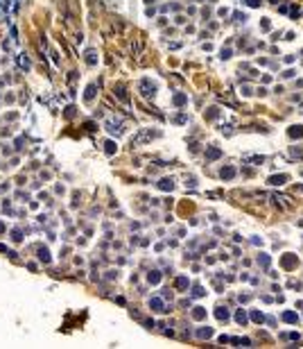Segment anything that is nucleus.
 I'll return each mask as SVG.
<instances>
[{
    "label": "nucleus",
    "mask_w": 303,
    "mask_h": 349,
    "mask_svg": "<svg viewBox=\"0 0 303 349\" xmlns=\"http://www.w3.org/2000/svg\"><path fill=\"white\" fill-rule=\"evenodd\" d=\"M238 322H240V324H244V322H247V315H244V311H242V308H240V311H238Z\"/></svg>",
    "instance_id": "10"
},
{
    "label": "nucleus",
    "mask_w": 303,
    "mask_h": 349,
    "mask_svg": "<svg viewBox=\"0 0 303 349\" xmlns=\"http://www.w3.org/2000/svg\"><path fill=\"white\" fill-rule=\"evenodd\" d=\"M159 279H161V274H159V272H149V281H152V283H156Z\"/></svg>",
    "instance_id": "12"
},
{
    "label": "nucleus",
    "mask_w": 303,
    "mask_h": 349,
    "mask_svg": "<svg viewBox=\"0 0 303 349\" xmlns=\"http://www.w3.org/2000/svg\"><path fill=\"white\" fill-rule=\"evenodd\" d=\"M199 336H201V338H208V336H213V331H211V329H201Z\"/></svg>",
    "instance_id": "14"
},
{
    "label": "nucleus",
    "mask_w": 303,
    "mask_h": 349,
    "mask_svg": "<svg viewBox=\"0 0 303 349\" xmlns=\"http://www.w3.org/2000/svg\"><path fill=\"white\" fill-rule=\"evenodd\" d=\"M192 315H195L197 320H201L204 315H206V313H204V311H201V308H197V311H195V313H192Z\"/></svg>",
    "instance_id": "15"
},
{
    "label": "nucleus",
    "mask_w": 303,
    "mask_h": 349,
    "mask_svg": "<svg viewBox=\"0 0 303 349\" xmlns=\"http://www.w3.org/2000/svg\"><path fill=\"white\" fill-rule=\"evenodd\" d=\"M177 286H179V288H185V286H188V279H185V277L177 279Z\"/></svg>",
    "instance_id": "13"
},
{
    "label": "nucleus",
    "mask_w": 303,
    "mask_h": 349,
    "mask_svg": "<svg viewBox=\"0 0 303 349\" xmlns=\"http://www.w3.org/2000/svg\"><path fill=\"white\" fill-rule=\"evenodd\" d=\"M174 102H177V104H183V102H185V95H177V98H174Z\"/></svg>",
    "instance_id": "16"
},
{
    "label": "nucleus",
    "mask_w": 303,
    "mask_h": 349,
    "mask_svg": "<svg viewBox=\"0 0 303 349\" xmlns=\"http://www.w3.org/2000/svg\"><path fill=\"white\" fill-rule=\"evenodd\" d=\"M93 95H95V86H88V91H86V100H93Z\"/></svg>",
    "instance_id": "11"
},
{
    "label": "nucleus",
    "mask_w": 303,
    "mask_h": 349,
    "mask_svg": "<svg viewBox=\"0 0 303 349\" xmlns=\"http://www.w3.org/2000/svg\"><path fill=\"white\" fill-rule=\"evenodd\" d=\"M251 320H253V322H263V320H265V317H263V313H258V311H253V313H251Z\"/></svg>",
    "instance_id": "8"
},
{
    "label": "nucleus",
    "mask_w": 303,
    "mask_h": 349,
    "mask_svg": "<svg viewBox=\"0 0 303 349\" xmlns=\"http://www.w3.org/2000/svg\"><path fill=\"white\" fill-rule=\"evenodd\" d=\"M217 156H219V150H217V148H211V150L206 152V159H217Z\"/></svg>",
    "instance_id": "6"
},
{
    "label": "nucleus",
    "mask_w": 303,
    "mask_h": 349,
    "mask_svg": "<svg viewBox=\"0 0 303 349\" xmlns=\"http://www.w3.org/2000/svg\"><path fill=\"white\" fill-rule=\"evenodd\" d=\"M163 190H172V179H163V182L159 184Z\"/></svg>",
    "instance_id": "7"
},
{
    "label": "nucleus",
    "mask_w": 303,
    "mask_h": 349,
    "mask_svg": "<svg viewBox=\"0 0 303 349\" xmlns=\"http://www.w3.org/2000/svg\"><path fill=\"white\" fill-rule=\"evenodd\" d=\"M290 136L292 138H301L303 136V127L299 125V127H290Z\"/></svg>",
    "instance_id": "2"
},
{
    "label": "nucleus",
    "mask_w": 303,
    "mask_h": 349,
    "mask_svg": "<svg viewBox=\"0 0 303 349\" xmlns=\"http://www.w3.org/2000/svg\"><path fill=\"white\" fill-rule=\"evenodd\" d=\"M149 304H152V306H154V311H165V308H163V301H161V299H156V297H154V299H152V301H149Z\"/></svg>",
    "instance_id": "5"
},
{
    "label": "nucleus",
    "mask_w": 303,
    "mask_h": 349,
    "mask_svg": "<svg viewBox=\"0 0 303 349\" xmlns=\"http://www.w3.org/2000/svg\"><path fill=\"white\" fill-rule=\"evenodd\" d=\"M217 317L219 320H226V317H229V311H226V308H217Z\"/></svg>",
    "instance_id": "9"
},
{
    "label": "nucleus",
    "mask_w": 303,
    "mask_h": 349,
    "mask_svg": "<svg viewBox=\"0 0 303 349\" xmlns=\"http://www.w3.org/2000/svg\"><path fill=\"white\" fill-rule=\"evenodd\" d=\"M247 5H249V7H258L260 0H247Z\"/></svg>",
    "instance_id": "17"
},
{
    "label": "nucleus",
    "mask_w": 303,
    "mask_h": 349,
    "mask_svg": "<svg viewBox=\"0 0 303 349\" xmlns=\"http://www.w3.org/2000/svg\"><path fill=\"white\" fill-rule=\"evenodd\" d=\"M233 174H235V168H224L222 170V179H231Z\"/></svg>",
    "instance_id": "4"
},
{
    "label": "nucleus",
    "mask_w": 303,
    "mask_h": 349,
    "mask_svg": "<svg viewBox=\"0 0 303 349\" xmlns=\"http://www.w3.org/2000/svg\"><path fill=\"white\" fill-rule=\"evenodd\" d=\"M107 152H109V154H113V152H115V148H113V143H107Z\"/></svg>",
    "instance_id": "18"
},
{
    "label": "nucleus",
    "mask_w": 303,
    "mask_h": 349,
    "mask_svg": "<svg viewBox=\"0 0 303 349\" xmlns=\"http://www.w3.org/2000/svg\"><path fill=\"white\" fill-rule=\"evenodd\" d=\"M285 182H287V177H285V174H276V177L269 179V184H274V186H281V184H285Z\"/></svg>",
    "instance_id": "1"
},
{
    "label": "nucleus",
    "mask_w": 303,
    "mask_h": 349,
    "mask_svg": "<svg viewBox=\"0 0 303 349\" xmlns=\"http://www.w3.org/2000/svg\"><path fill=\"white\" fill-rule=\"evenodd\" d=\"M283 320H285V322H299V315H296V313H292V311H287V313H285V315H283Z\"/></svg>",
    "instance_id": "3"
}]
</instances>
